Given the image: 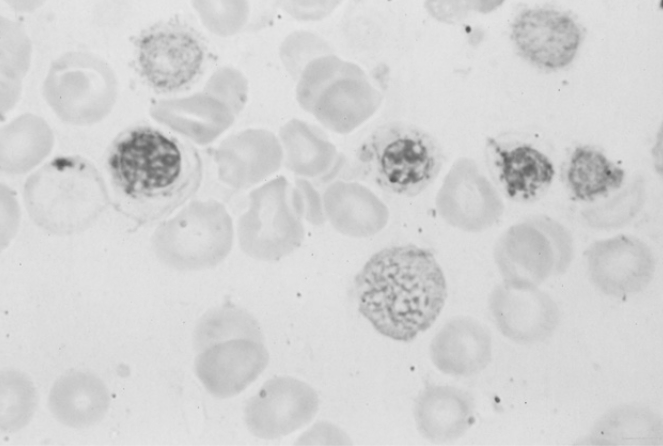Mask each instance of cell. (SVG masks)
Segmentation results:
<instances>
[{"mask_svg":"<svg viewBox=\"0 0 663 446\" xmlns=\"http://www.w3.org/2000/svg\"><path fill=\"white\" fill-rule=\"evenodd\" d=\"M114 209L138 226L158 222L201 186L203 160L189 141L139 124L119 133L106 155Z\"/></svg>","mask_w":663,"mask_h":446,"instance_id":"6da1fadb","label":"cell"},{"mask_svg":"<svg viewBox=\"0 0 663 446\" xmlns=\"http://www.w3.org/2000/svg\"><path fill=\"white\" fill-rule=\"evenodd\" d=\"M354 290L361 315L379 334L400 342L429 329L447 298L434 254L413 244L373 254L355 276Z\"/></svg>","mask_w":663,"mask_h":446,"instance_id":"7a4b0ae2","label":"cell"},{"mask_svg":"<svg viewBox=\"0 0 663 446\" xmlns=\"http://www.w3.org/2000/svg\"><path fill=\"white\" fill-rule=\"evenodd\" d=\"M23 201L31 220L58 236L85 231L107 209L111 198L97 167L79 155L58 156L25 181Z\"/></svg>","mask_w":663,"mask_h":446,"instance_id":"3957f363","label":"cell"},{"mask_svg":"<svg viewBox=\"0 0 663 446\" xmlns=\"http://www.w3.org/2000/svg\"><path fill=\"white\" fill-rule=\"evenodd\" d=\"M442 150L426 131L405 123H388L372 131L355 152L356 176L386 192L413 197L437 177Z\"/></svg>","mask_w":663,"mask_h":446,"instance_id":"277c9868","label":"cell"},{"mask_svg":"<svg viewBox=\"0 0 663 446\" xmlns=\"http://www.w3.org/2000/svg\"><path fill=\"white\" fill-rule=\"evenodd\" d=\"M133 46L139 77L162 95L188 91L204 75L212 58L205 36L178 17L143 29L134 37Z\"/></svg>","mask_w":663,"mask_h":446,"instance_id":"5b68a950","label":"cell"},{"mask_svg":"<svg viewBox=\"0 0 663 446\" xmlns=\"http://www.w3.org/2000/svg\"><path fill=\"white\" fill-rule=\"evenodd\" d=\"M233 226L215 201H193L162 221L151 237L154 254L177 271H201L220 264L233 246Z\"/></svg>","mask_w":663,"mask_h":446,"instance_id":"8992f818","label":"cell"},{"mask_svg":"<svg viewBox=\"0 0 663 446\" xmlns=\"http://www.w3.org/2000/svg\"><path fill=\"white\" fill-rule=\"evenodd\" d=\"M43 96L61 121L90 126L102 121L113 109L117 80L102 58L88 52H68L50 65Z\"/></svg>","mask_w":663,"mask_h":446,"instance_id":"52a82bcc","label":"cell"},{"mask_svg":"<svg viewBox=\"0 0 663 446\" xmlns=\"http://www.w3.org/2000/svg\"><path fill=\"white\" fill-rule=\"evenodd\" d=\"M572 258L571 235L550 219L513 225L494 250L503 283L514 287H538L550 276L565 272Z\"/></svg>","mask_w":663,"mask_h":446,"instance_id":"ba28073f","label":"cell"},{"mask_svg":"<svg viewBox=\"0 0 663 446\" xmlns=\"http://www.w3.org/2000/svg\"><path fill=\"white\" fill-rule=\"evenodd\" d=\"M585 29L572 14L554 8H528L511 24L516 52L533 66L555 71L568 66L584 39Z\"/></svg>","mask_w":663,"mask_h":446,"instance_id":"9c48e42d","label":"cell"},{"mask_svg":"<svg viewBox=\"0 0 663 446\" xmlns=\"http://www.w3.org/2000/svg\"><path fill=\"white\" fill-rule=\"evenodd\" d=\"M318 408V395L309 384L291 376H276L248 400L244 421L255 437L273 440L306 426Z\"/></svg>","mask_w":663,"mask_h":446,"instance_id":"30bf717a","label":"cell"},{"mask_svg":"<svg viewBox=\"0 0 663 446\" xmlns=\"http://www.w3.org/2000/svg\"><path fill=\"white\" fill-rule=\"evenodd\" d=\"M485 156L491 175L511 200H537L553 182V162L531 142L512 135L489 137L485 144Z\"/></svg>","mask_w":663,"mask_h":446,"instance_id":"8fae6325","label":"cell"},{"mask_svg":"<svg viewBox=\"0 0 663 446\" xmlns=\"http://www.w3.org/2000/svg\"><path fill=\"white\" fill-rule=\"evenodd\" d=\"M585 256L592 283L609 296L623 297L641 292L655 272L650 247L633 236L617 235L596 241Z\"/></svg>","mask_w":663,"mask_h":446,"instance_id":"7c38bea8","label":"cell"},{"mask_svg":"<svg viewBox=\"0 0 663 446\" xmlns=\"http://www.w3.org/2000/svg\"><path fill=\"white\" fill-rule=\"evenodd\" d=\"M436 207L448 224L467 232L491 227L503 211L494 186L469 159L451 168L437 194Z\"/></svg>","mask_w":663,"mask_h":446,"instance_id":"4fadbf2b","label":"cell"},{"mask_svg":"<svg viewBox=\"0 0 663 446\" xmlns=\"http://www.w3.org/2000/svg\"><path fill=\"white\" fill-rule=\"evenodd\" d=\"M269 353L264 342L236 338L199 352L195 374L214 397L226 399L244 391L266 369Z\"/></svg>","mask_w":663,"mask_h":446,"instance_id":"5bb4252c","label":"cell"},{"mask_svg":"<svg viewBox=\"0 0 663 446\" xmlns=\"http://www.w3.org/2000/svg\"><path fill=\"white\" fill-rule=\"evenodd\" d=\"M488 304L497 329L519 344L544 341L560 319L556 302L538 287H514L502 282L492 290Z\"/></svg>","mask_w":663,"mask_h":446,"instance_id":"9a60e30c","label":"cell"},{"mask_svg":"<svg viewBox=\"0 0 663 446\" xmlns=\"http://www.w3.org/2000/svg\"><path fill=\"white\" fill-rule=\"evenodd\" d=\"M429 350L431 361L440 372L473 376L491 362L492 337L479 321L471 317H455L433 337Z\"/></svg>","mask_w":663,"mask_h":446,"instance_id":"2e32d148","label":"cell"},{"mask_svg":"<svg viewBox=\"0 0 663 446\" xmlns=\"http://www.w3.org/2000/svg\"><path fill=\"white\" fill-rule=\"evenodd\" d=\"M475 403L465 390L448 385H426L414 404L419 433L431 442L460 438L474 423Z\"/></svg>","mask_w":663,"mask_h":446,"instance_id":"e0dca14e","label":"cell"},{"mask_svg":"<svg viewBox=\"0 0 663 446\" xmlns=\"http://www.w3.org/2000/svg\"><path fill=\"white\" fill-rule=\"evenodd\" d=\"M48 408L61 424L86 428L100 422L110 404L104 382L88 371L70 370L58 377L48 395Z\"/></svg>","mask_w":663,"mask_h":446,"instance_id":"ac0fdd59","label":"cell"},{"mask_svg":"<svg viewBox=\"0 0 663 446\" xmlns=\"http://www.w3.org/2000/svg\"><path fill=\"white\" fill-rule=\"evenodd\" d=\"M53 145V132L43 118L28 113L20 115L1 129V171L25 174L50 154Z\"/></svg>","mask_w":663,"mask_h":446,"instance_id":"d6986e66","label":"cell"},{"mask_svg":"<svg viewBox=\"0 0 663 446\" xmlns=\"http://www.w3.org/2000/svg\"><path fill=\"white\" fill-rule=\"evenodd\" d=\"M562 181L574 200L592 202L619 189L625 171L601 150L577 146L562 167Z\"/></svg>","mask_w":663,"mask_h":446,"instance_id":"ffe728a7","label":"cell"},{"mask_svg":"<svg viewBox=\"0 0 663 446\" xmlns=\"http://www.w3.org/2000/svg\"><path fill=\"white\" fill-rule=\"evenodd\" d=\"M326 212L338 232L356 238L377 234L389 219L386 205L370 190L354 184L332 190Z\"/></svg>","mask_w":663,"mask_h":446,"instance_id":"44dd1931","label":"cell"},{"mask_svg":"<svg viewBox=\"0 0 663 446\" xmlns=\"http://www.w3.org/2000/svg\"><path fill=\"white\" fill-rule=\"evenodd\" d=\"M236 338L264 342L260 324L250 313L234 305H222L200 317L193 332V345L199 353L211 345Z\"/></svg>","mask_w":663,"mask_h":446,"instance_id":"7402d4cb","label":"cell"},{"mask_svg":"<svg viewBox=\"0 0 663 446\" xmlns=\"http://www.w3.org/2000/svg\"><path fill=\"white\" fill-rule=\"evenodd\" d=\"M0 426L2 432H16L25 427L37 406L36 388L29 377L18 370L1 373Z\"/></svg>","mask_w":663,"mask_h":446,"instance_id":"603a6c76","label":"cell"}]
</instances>
